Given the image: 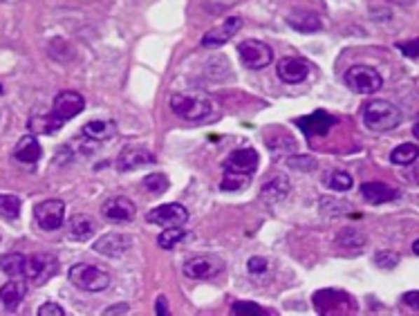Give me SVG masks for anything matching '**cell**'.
<instances>
[{
  "label": "cell",
  "instance_id": "6da1fadb",
  "mask_svg": "<svg viewBox=\"0 0 419 316\" xmlns=\"http://www.w3.org/2000/svg\"><path fill=\"white\" fill-rule=\"evenodd\" d=\"M364 123L375 132H386L401 123V110L383 99H372L364 108Z\"/></svg>",
  "mask_w": 419,
  "mask_h": 316
},
{
  "label": "cell",
  "instance_id": "7a4b0ae2",
  "mask_svg": "<svg viewBox=\"0 0 419 316\" xmlns=\"http://www.w3.org/2000/svg\"><path fill=\"white\" fill-rule=\"evenodd\" d=\"M168 106H171L173 115H177L184 121H193V123L207 119L213 112L211 101L200 95H173L171 101H168Z\"/></svg>",
  "mask_w": 419,
  "mask_h": 316
},
{
  "label": "cell",
  "instance_id": "3957f363",
  "mask_svg": "<svg viewBox=\"0 0 419 316\" xmlns=\"http://www.w3.org/2000/svg\"><path fill=\"white\" fill-rule=\"evenodd\" d=\"M67 278H70V283L83 291H104L110 285V276L104 272L101 267L97 265H90V263H78L72 265L70 272H67Z\"/></svg>",
  "mask_w": 419,
  "mask_h": 316
},
{
  "label": "cell",
  "instance_id": "277c9868",
  "mask_svg": "<svg viewBox=\"0 0 419 316\" xmlns=\"http://www.w3.org/2000/svg\"><path fill=\"white\" fill-rule=\"evenodd\" d=\"M345 85L357 95H375L381 90L383 78L370 65H352L345 72Z\"/></svg>",
  "mask_w": 419,
  "mask_h": 316
},
{
  "label": "cell",
  "instance_id": "5b68a950",
  "mask_svg": "<svg viewBox=\"0 0 419 316\" xmlns=\"http://www.w3.org/2000/svg\"><path fill=\"white\" fill-rule=\"evenodd\" d=\"M238 54H240V61L247 70H263L271 61H274V50L269 48L267 43L256 41V39H247L238 45Z\"/></svg>",
  "mask_w": 419,
  "mask_h": 316
},
{
  "label": "cell",
  "instance_id": "8992f818",
  "mask_svg": "<svg viewBox=\"0 0 419 316\" xmlns=\"http://www.w3.org/2000/svg\"><path fill=\"white\" fill-rule=\"evenodd\" d=\"M314 308L319 314H343V312H352L355 303L345 291L341 289H321L316 291L314 298Z\"/></svg>",
  "mask_w": 419,
  "mask_h": 316
},
{
  "label": "cell",
  "instance_id": "52a82bcc",
  "mask_svg": "<svg viewBox=\"0 0 419 316\" xmlns=\"http://www.w3.org/2000/svg\"><path fill=\"white\" fill-rule=\"evenodd\" d=\"M34 218L43 231H56L65 222V205L61 200H45L34 207Z\"/></svg>",
  "mask_w": 419,
  "mask_h": 316
},
{
  "label": "cell",
  "instance_id": "ba28073f",
  "mask_svg": "<svg viewBox=\"0 0 419 316\" xmlns=\"http://www.w3.org/2000/svg\"><path fill=\"white\" fill-rule=\"evenodd\" d=\"M224 269V263L215 256H193L184 263V276L191 280H209Z\"/></svg>",
  "mask_w": 419,
  "mask_h": 316
},
{
  "label": "cell",
  "instance_id": "9c48e42d",
  "mask_svg": "<svg viewBox=\"0 0 419 316\" xmlns=\"http://www.w3.org/2000/svg\"><path fill=\"white\" fill-rule=\"evenodd\" d=\"M242 27V18L240 16H229L224 18L220 25H215L213 29H209L205 36H202V48L207 50H218L226 41H231L238 32Z\"/></svg>",
  "mask_w": 419,
  "mask_h": 316
},
{
  "label": "cell",
  "instance_id": "30bf717a",
  "mask_svg": "<svg viewBox=\"0 0 419 316\" xmlns=\"http://www.w3.org/2000/svg\"><path fill=\"white\" fill-rule=\"evenodd\" d=\"M56 261L52 256H45V254H34V256H27V261H25V276L27 280H32V283H36V285H43L45 280H50L56 272Z\"/></svg>",
  "mask_w": 419,
  "mask_h": 316
},
{
  "label": "cell",
  "instance_id": "8fae6325",
  "mask_svg": "<svg viewBox=\"0 0 419 316\" xmlns=\"http://www.w3.org/2000/svg\"><path fill=\"white\" fill-rule=\"evenodd\" d=\"M83 108H85V99L81 95L74 92V90H63V92H59L54 99L52 115H56L65 123L74 119L78 112H83Z\"/></svg>",
  "mask_w": 419,
  "mask_h": 316
},
{
  "label": "cell",
  "instance_id": "7c38bea8",
  "mask_svg": "<svg viewBox=\"0 0 419 316\" xmlns=\"http://www.w3.org/2000/svg\"><path fill=\"white\" fill-rule=\"evenodd\" d=\"M151 224H160V227H184L188 220V211L182 205H162L149 211L146 216Z\"/></svg>",
  "mask_w": 419,
  "mask_h": 316
},
{
  "label": "cell",
  "instance_id": "4fadbf2b",
  "mask_svg": "<svg viewBox=\"0 0 419 316\" xmlns=\"http://www.w3.org/2000/svg\"><path fill=\"white\" fill-rule=\"evenodd\" d=\"M294 123H296V126H298L305 135H308V137H323V135L330 132V128L336 123V119L330 115V112L316 110V112H312V115L298 117Z\"/></svg>",
  "mask_w": 419,
  "mask_h": 316
},
{
  "label": "cell",
  "instance_id": "5bb4252c",
  "mask_svg": "<svg viewBox=\"0 0 419 316\" xmlns=\"http://www.w3.org/2000/svg\"><path fill=\"white\" fill-rule=\"evenodd\" d=\"M258 153L254 149H238L224 162V171L233 175H252L258 168Z\"/></svg>",
  "mask_w": 419,
  "mask_h": 316
},
{
  "label": "cell",
  "instance_id": "9a60e30c",
  "mask_svg": "<svg viewBox=\"0 0 419 316\" xmlns=\"http://www.w3.org/2000/svg\"><path fill=\"white\" fill-rule=\"evenodd\" d=\"M101 216L110 222H117V224L130 222L135 218V205L123 195L110 198V200H106V205L101 207Z\"/></svg>",
  "mask_w": 419,
  "mask_h": 316
},
{
  "label": "cell",
  "instance_id": "2e32d148",
  "mask_svg": "<svg viewBox=\"0 0 419 316\" xmlns=\"http://www.w3.org/2000/svg\"><path fill=\"white\" fill-rule=\"evenodd\" d=\"M130 247H132L130 235H126V233H106L95 242V252L104 254L108 258H119L126 252H130Z\"/></svg>",
  "mask_w": 419,
  "mask_h": 316
},
{
  "label": "cell",
  "instance_id": "e0dca14e",
  "mask_svg": "<svg viewBox=\"0 0 419 316\" xmlns=\"http://www.w3.org/2000/svg\"><path fill=\"white\" fill-rule=\"evenodd\" d=\"M310 63L305 61V59H296V56H287V59H280L278 63V76H280V81H285V83H301L308 78L310 74Z\"/></svg>",
  "mask_w": 419,
  "mask_h": 316
},
{
  "label": "cell",
  "instance_id": "ac0fdd59",
  "mask_svg": "<svg viewBox=\"0 0 419 316\" xmlns=\"http://www.w3.org/2000/svg\"><path fill=\"white\" fill-rule=\"evenodd\" d=\"M117 164H119V171H135V168L155 164V155H153L149 149H137V146H128V149L121 151Z\"/></svg>",
  "mask_w": 419,
  "mask_h": 316
},
{
  "label": "cell",
  "instance_id": "d6986e66",
  "mask_svg": "<svg viewBox=\"0 0 419 316\" xmlns=\"http://www.w3.org/2000/svg\"><path fill=\"white\" fill-rule=\"evenodd\" d=\"M289 195V179L285 175H274L269 177L267 182L260 188V198L267 205H278V202H285Z\"/></svg>",
  "mask_w": 419,
  "mask_h": 316
},
{
  "label": "cell",
  "instance_id": "ffe728a7",
  "mask_svg": "<svg viewBox=\"0 0 419 316\" xmlns=\"http://www.w3.org/2000/svg\"><path fill=\"white\" fill-rule=\"evenodd\" d=\"M361 195H364L370 205H386V202L399 198V191L383 182H366L361 184Z\"/></svg>",
  "mask_w": 419,
  "mask_h": 316
},
{
  "label": "cell",
  "instance_id": "44dd1931",
  "mask_svg": "<svg viewBox=\"0 0 419 316\" xmlns=\"http://www.w3.org/2000/svg\"><path fill=\"white\" fill-rule=\"evenodd\" d=\"M287 25L296 32H303V34H312V32H319L323 27L321 18L312 14V11H305V9H296L291 11L287 16Z\"/></svg>",
  "mask_w": 419,
  "mask_h": 316
},
{
  "label": "cell",
  "instance_id": "7402d4cb",
  "mask_svg": "<svg viewBox=\"0 0 419 316\" xmlns=\"http://www.w3.org/2000/svg\"><path fill=\"white\" fill-rule=\"evenodd\" d=\"M41 155H43L41 144L36 142L34 135H25V137H22L14 149V157L22 164H36L41 160Z\"/></svg>",
  "mask_w": 419,
  "mask_h": 316
},
{
  "label": "cell",
  "instance_id": "603a6c76",
  "mask_svg": "<svg viewBox=\"0 0 419 316\" xmlns=\"http://www.w3.org/2000/svg\"><path fill=\"white\" fill-rule=\"evenodd\" d=\"M22 298H25V285L18 283V280H9V283L0 289V305L7 312H14L20 305Z\"/></svg>",
  "mask_w": 419,
  "mask_h": 316
},
{
  "label": "cell",
  "instance_id": "cb8c5ba5",
  "mask_svg": "<svg viewBox=\"0 0 419 316\" xmlns=\"http://www.w3.org/2000/svg\"><path fill=\"white\" fill-rule=\"evenodd\" d=\"M63 121L56 117V115H34L29 121H27V128L34 132V135H54L56 130H61Z\"/></svg>",
  "mask_w": 419,
  "mask_h": 316
},
{
  "label": "cell",
  "instance_id": "d4e9b609",
  "mask_svg": "<svg viewBox=\"0 0 419 316\" xmlns=\"http://www.w3.org/2000/svg\"><path fill=\"white\" fill-rule=\"evenodd\" d=\"M67 229H70V235L74 240H88L90 235L97 231L95 220L90 216H83V213H76V216H72L70 222H67Z\"/></svg>",
  "mask_w": 419,
  "mask_h": 316
},
{
  "label": "cell",
  "instance_id": "484cf974",
  "mask_svg": "<svg viewBox=\"0 0 419 316\" xmlns=\"http://www.w3.org/2000/svg\"><path fill=\"white\" fill-rule=\"evenodd\" d=\"M81 130H83V135H85L88 139L106 142V139L112 137V135H115V123H112V121H101V119H95V121H88Z\"/></svg>",
  "mask_w": 419,
  "mask_h": 316
},
{
  "label": "cell",
  "instance_id": "4316f807",
  "mask_svg": "<svg viewBox=\"0 0 419 316\" xmlns=\"http://www.w3.org/2000/svg\"><path fill=\"white\" fill-rule=\"evenodd\" d=\"M419 157V146L417 144H401L390 153V162L397 166H408L413 162H417Z\"/></svg>",
  "mask_w": 419,
  "mask_h": 316
},
{
  "label": "cell",
  "instance_id": "83f0119b",
  "mask_svg": "<svg viewBox=\"0 0 419 316\" xmlns=\"http://www.w3.org/2000/svg\"><path fill=\"white\" fill-rule=\"evenodd\" d=\"M25 261L27 256L22 254H5L0 258V269L9 276H22L25 274Z\"/></svg>",
  "mask_w": 419,
  "mask_h": 316
},
{
  "label": "cell",
  "instance_id": "f1b7e54d",
  "mask_svg": "<svg viewBox=\"0 0 419 316\" xmlns=\"http://www.w3.org/2000/svg\"><path fill=\"white\" fill-rule=\"evenodd\" d=\"M325 184L330 186L332 191H338V193H345V191L352 188V175L345 171H332L325 175Z\"/></svg>",
  "mask_w": 419,
  "mask_h": 316
},
{
  "label": "cell",
  "instance_id": "f546056e",
  "mask_svg": "<svg viewBox=\"0 0 419 316\" xmlns=\"http://www.w3.org/2000/svg\"><path fill=\"white\" fill-rule=\"evenodd\" d=\"M336 245L343 247V249H361L366 245V238L357 229H343L336 235Z\"/></svg>",
  "mask_w": 419,
  "mask_h": 316
},
{
  "label": "cell",
  "instance_id": "4dcf8cb0",
  "mask_svg": "<svg viewBox=\"0 0 419 316\" xmlns=\"http://www.w3.org/2000/svg\"><path fill=\"white\" fill-rule=\"evenodd\" d=\"M20 216V200L16 195L0 193V218L16 220Z\"/></svg>",
  "mask_w": 419,
  "mask_h": 316
},
{
  "label": "cell",
  "instance_id": "1f68e13d",
  "mask_svg": "<svg viewBox=\"0 0 419 316\" xmlns=\"http://www.w3.org/2000/svg\"><path fill=\"white\" fill-rule=\"evenodd\" d=\"M184 238H186V233L182 227H166L160 233V238H157V245H160L162 249H173V247H177Z\"/></svg>",
  "mask_w": 419,
  "mask_h": 316
},
{
  "label": "cell",
  "instance_id": "d6a6232c",
  "mask_svg": "<svg viewBox=\"0 0 419 316\" xmlns=\"http://www.w3.org/2000/svg\"><path fill=\"white\" fill-rule=\"evenodd\" d=\"M144 188L149 191V193L153 195H162L168 191V177L164 173H151V175H146L144 177Z\"/></svg>",
  "mask_w": 419,
  "mask_h": 316
},
{
  "label": "cell",
  "instance_id": "836d02e7",
  "mask_svg": "<svg viewBox=\"0 0 419 316\" xmlns=\"http://www.w3.org/2000/svg\"><path fill=\"white\" fill-rule=\"evenodd\" d=\"M231 312L235 316H263V314H269L267 310L260 308L258 303H249V301H235L231 305Z\"/></svg>",
  "mask_w": 419,
  "mask_h": 316
},
{
  "label": "cell",
  "instance_id": "e575fe53",
  "mask_svg": "<svg viewBox=\"0 0 419 316\" xmlns=\"http://www.w3.org/2000/svg\"><path fill=\"white\" fill-rule=\"evenodd\" d=\"M247 177H249V175H233V173H226L224 179H222V184H220V188H222V191H238V188L247 186Z\"/></svg>",
  "mask_w": 419,
  "mask_h": 316
},
{
  "label": "cell",
  "instance_id": "d590c367",
  "mask_svg": "<svg viewBox=\"0 0 419 316\" xmlns=\"http://www.w3.org/2000/svg\"><path fill=\"white\" fill-rule=\"evenodd\" d=\"M375 265L381 267V269H392L399 265V254L394 252H379L375 256Z\"/></svg>",
  "mask_w": 419,
  "mask_h": 316
},
{
  "label": "cell",
  "instance_id": "8d00e7d4",
  "mask_svg": "<svg viewBox=\"0 0 419 316\" xmlns=\"http://www.w3.org/2000/svg\"><path fill=\"white\" fill-rule=\"evenodd\" d=\"M287 164L294 168V171H312V168L316 166V160H314V157H303V155H298V157H289Z\"/></svg>",
  "mask_w": 419,
  "mask_h": 316
},
{
  "label": "cell",
  "instance_id": "74e56055",
  "mask_svg": "<svg viewBox=\"0 0 419 316\" xmlns=\"http://www.w3.org/2000/svg\"><path fill=\"white\" fill-rule=\"evenodd\" d=\"M247 269H249V274H252V276H260V274H265L269 269V263H267V258H263V256H254V258H249Z\"/></svg>",
  "mask_w": 419,
  "mask_h": 316
},
{
  "label": "cell",
  "instance_id": "f35d334b",
  "mask_svg": "<svg viewBox=\"0 0 419 316\" xmlns=\"http://www.w3.org/2000/svg\"><path fill=\"white\" fill-rule=\"evenodd\" d=\"M397 48L408 56V59H417L419 56V39L415 41H408V43H397Z\"/></svg>",
  "mask_w": 419,
  "mask_h": 316
},
{
  "label": "cell",
  "instance_id": "ab89813d",
  "mask_svg": "<svg viewBox=\"0 0 419 316\" xmlns=\"http://www.w3.org/2000/svg\"><path fill=\"white\" fill-rule=\"evenodd\" d=\"M36 314L39 316H65V310L61 305H56V303H45V305L39 308Z\"/></svg>",
  "mask_w": 419,
  "mask_h": 316
},
{
  "label": "cell",
  "instance_id": "60d3db41",
  "mask_svg": "<svg viewBox=\"0 0 419 316\" xmlns=\"http://www.w3.org/2000/svg\"><path fill=\"white\" fill-rule=\"evenodd\" d=\"M269 149H271V153H278V151H285V149H282V144H296V142H294L291 137H289V135H280V137H269Z\"/></svg>",
  "mask_w": 419,
  "mask_h": 316
},
{
  "label": "cell",
  "instance_id": "b9f144b4",
  "mask_svg": "<svg viewBox=\"0 0 419 316\" xmlns=\"http://www.w3.org/2000/svg\"><path fill=\"white\" fill-rule=\"evenodd\" d=\"M406 305H408L411 310L419 312V289H413V291H406L404 298H401Z\"/></svg>",
  "mask_w": 419,
  "mask_h": 316
},
{
  "label": "cell",
  "instance_id": "7bdbcfd3",
  "mask_svg": "<svg viewBox=\"0 0 419 316\" xmlns=\"http://www.w3.org/2000/svg\"><path fill=\"white\" fill-rule=\"evenodd\" d=\"M128 312V305H126V303H121V305H112V308H108L104 314L106 316H112V314H126Z\"/></svg>",
  "mask_w": 419,
  "mask_h": 316
},
{
  "label": "cell",
  "instance_id": "ee69618b",
  "mask_svg": "<svg viewBox=\"0 0 419 316\" xmlns=\"http://www.w3.org/2000/svg\"><path fill=\"white\" fill-rule=\"evenodd\" d=\"M157 314H160V316H166V314H168V308H166V298H164V296L157 298Z\"/></svg>",
  "mask_w": 419,
  "mask_h": 316
},
{
  "label": "cell",
  "instance_id": "f6af8a7d",
  "mask_svg": "<svg viewBox=\"0 0 419 316\" xmlns=\"http://www.w3.org/2000/svg\"><path fill=\"white\" fill-rule=\"evenodd\" d=\"M411 179H413V182H417V184H419V164H415V166H413V171H411Z\"/></svg>",
  "mask_w": 419,
  "mask_h": 316
},
{
  "label": "cell",
  "instance_id": "bcb514c9",
  "mask_svg": "<svg viewBox=\"0 0 419 316\" xmlns=\"http://www.w3.org/2000/svg\"><path fill=\"white\" fill-rule=\"evenodd\" d=\"M390 3H394V5H401V7H408V5H413L415 0H390Z\"/></svg>",
  "mask_w": 419,
  "mask_h": 316
},
{
  "label": "cell",
  "instance_id": "7dc6e473",
  "mask_svg": "<svg viewBox=\"0 0 419 316\" xmlns=\"http://www.w3.org/2000/svg\"><path fill=\"white\" fill-rule=\"evenodd\" d=\"M413 135H415V137L419 139V117L415 119V123H413Z\"/></svg>",
  "mask_w": 419,
  "mask_h": 316
},
{
  "label": "cell",
  "instance_id": "c3c4849f",
  "mask_svg": "<svg viewBox=\"0 0 419 316\" xmlns=\"http://www.w3.org/2000/svg\"><path fill=\"white\" fill-rule=\"evenodd\" d=\"M413 252H415V254L419 256V238H417V240L413 242Z\"/></svg>",
  "mask_w": 419,
  "mask_h": 316
},
{
  "label": "cell",
  "instance_id": "681fc988",
  "mask_svg": "<svg viewBox=\"0 0 419 316\" xmlns=\"http://www.w3.org/2000/svg\"><path fill=\"white\" fill-rule=\"evenodd\" d=\"M0 95H3V85H0Z\"/></svg>",
  "mask_w": 419,
  "mask_h": 316
}]
</instances>
